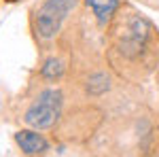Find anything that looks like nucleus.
I'll return each instance as SVG.
<instances>
[{"mask_svg": "<svg viewBox=\"0 0 159 157\" xmlns=\"http://www.w3.org/2000/svg\"><path fill=\"white\" fill-rule=\"evenodd\" d=\"M40 74H43V79H47V81H57V79H61V74H64V64H61L57 58H49V60L43 64Z\"/></svg>", "mask_w": 159, "mask_h": 157, "instance_id": "nucleus-7", "label": "nucleus"}, {"mask_svg": "<svg viewBox=\"0 0 159 157\" xmlns=\"http://www.w3.org/2000/svg\"><path fill=\"white\" fill-rule=\"evenodd\" d=\"M61 91L60 89H43L36 96V100L30 104V109L25 110L24 121L30 125V127H36V130H47V127H53L55 121L61 113Z\"/></svg>", "mask_w": 159, "mask_h": 157, "instance_id": "nucleus-1", "label": "nucleus"}, {"mask_svg": "<svg viewBox=\"0 0 159 157\" xmlns=\"http://www.w3.org/2000/svg\"><path fill=\"white\" fill-rule=\"evenodd\" d=\"M85 4L96 15L100 25H106L119 9V0H85Z\"/></svg>", "mask_w": 159, "mask_h": 157, "instance_id": "nucleus-5", "label": "nucleus"}, {"mask_svg": "<svg viewBox=\"0 0 159 157\" xmlns=\"http://www.w3.org/2000/svg\"><path fill=\"white\" fill-rule=\"evenodd\" d=\"M108 87H110V79L104 72H96V74H91V76L87 79V91H89L91 96L104 94Z\"/></svg>", "mask_w": 159, "mask_h": 157, "instance_id": "nucleus-6", "label": "nucleus"}, {"mask_svg": "<svg viewBox=\"0 0 159 157\" xmlns=\"http://www.w3.org/2000/svg\"><path fill=\"white\" fill-rule=\"evenodd\" d=\"M76 7V0H45L36 11V32L40 38H53L60 32L64 19Z\"/></svg>", "mask_w": 159, "mask_h": 157, "instance_id": "nucleus-2", "label": "nucleus"}, {"mask_svg": "<svg viewBox=\"0 0 159 157\" xmlns=\"http://www.w3.org/2000/svg\"><path fill=\"white\" fill-rule=\"evenodd\" d=\"M4 2H19V0H4Z\"/></svg>", "mask_w": 159, "mask_h": 157, "instance_id": "nucleus-8", "label": "nucleus"}, {"mask_svg": "<svg viewBox=\"0 0 159 157\" xmlns=\"http://www.w3.org/2000/svg\"><path fill=\"white\" fill-rule=\"evenodd\" d=\"M151 32H153V28H151V24L144 17L132 15L125 21V25H123V38H121V43H119V47H121L119 51H121L123 55H127V58L140 55L142 49L147 47Z\"/></svg>", "mask_w": 159, "mask_h": 157, "instance_id": "nucleus-3", "label": "nucleus"}, {"mask_svg": "<svg viewBox=\"0 0 159 157\" xmlns=\"http://www.w3.org/2000/svg\"><path fill=\"white\" fill-rule=\"evenodd\" d=\"M15 142L24 151L25 155H43L45 151H49V142L43 134L34 130H21L15 134Z\"/></svg>", "mask_w": 159, "mask_h": 157, "instance_id": "nucleus-4", "label": "nucleus"}]
</instances>
